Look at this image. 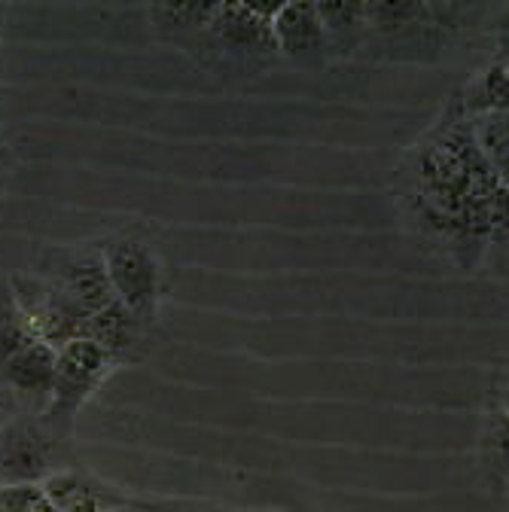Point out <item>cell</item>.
Returning <instances> with one entry per match:
<instances>
[{
	"instance_id": "cell-1",
	"label": "cell",
	"mask_w": 509,
	"mask_h": 512,
	"mask_svg": "<svg viewBox=\"0 0 509 512\" xmlns=\"http://www.w3.org/2000/svg\"><path fill=\"white\" fill-rule=\"evenodd\" d=\"M409 199L433 232L452 244H479L506 238L509 232V189L482 159L467 110H452L415 147L409 159Z\"/></svg>"
},
{
	"instance_id": "cell-2",
	"label": "cell",
	"mask_w": 509,
	"mask_h": 512,
	"mask_svg": "<svg viewBox=\"0 0 509 512\" xmlns=\"http://www.w3.org/2000/svg\"><path fill=\"white\" fill-rule=\"evenodd\" d=\"M275 7H247V4H217L205 34L189 49L199 55L205 49L208 64L223 61L232 71H263L278 58L272 37Z\"/></svg>"
},
{
	"instance_id": "cell-3",
	"label": "cell",
	"mask_w": 509,
	"mask_h": 512,
	"mask_svg": "<svg viewBox=\"0 0 509 512\" xmlns=\"http://www.w3.org/2000/svg\"><path fill=\"white\" fill-rule=\"evenodd\" d=\"M119 363L92 339H74L58 348L55 384L43 415H37L58 436L68 433L80 409L95 397V391L113 375Z\"/></svg>"
},
{
	"instance_id": "cell-4",
	"label": "cell",
	"mask_w": 509,
	"mask_h": 512,
	"mask_svg": "<svg viewBox=\"0 0 509 512\" xmlns=\"http://www.w3.org/2000/svg\"><path fill=\"white\" fill-rule=\"evenodd\" d=\"M104 272L113 290V299L135 314L141 324H153L159 314L162 290H165V269L162 260L135 238H113L101 244Z\"/></svg>"
},
{
	"instance_id": "cell-5",
	"label": "cell",
	"mask_w": 509,
	"mask_h": 512,
	"mask_svg": "<svg viewBox=\"0 0 509 512\" xmlns=\"http://www.w3.org/2000/svg\"><path fill=\"white\" fill-rule=\"evenodd\" d=\"M58 433L37 415L10 418L0 427V485H40L52 476Z\"/></svg>"
},
{
	"instance_id": "cell-6",
	"label": "cell",
	"mask_w": 509,
	"mask_h": 512,
	"mask_svg": "<svg viewBox=\"0 0 509 512\" xmlns=\"http://www.w3.org/2000/svg\"><path fill=\"white\" fill-rule=\"evenodd\" d=\"M55 363H58V348L43 339H31L0 366V384L13 397V403H22L34 415H43L52 397Z\"/></svg>"
},
{
	"instance_id": "cell-7",
	"label": "cell",
	"mask_w": 509,
	"mask_h": 512,
	"mask_svg": "<svg viewBox=\"0 0 509 512\" xmlns=\"http://www.w3.org/2000/svg\"><path fill=\"white\" fill-rule=\"evenodd\" d=\"M272 37L278 58H287L299 68H317L330 58V37L324 31L317 4H278L272 16Z\"/></svg>"
},
{
	"instance_id": "cell-8",
	"label": "cell",
	"mask_w": 509,
	"mask_h": 512,
	"mask_svg": "<svg viewBox=\"0 0 509 512\" xmlns=\"http://www.w3.org/2000/svg\"><path fill=\"white\" fill-rule=\"evenodd\" d=\"M61 290H65L89 317L104 311L113 299L107 272H104V260H101V247L95 250H74L61 256L58 269L49 275Z\"/></svg>"
},
{
	"instance_id": "cell-9",
	"label": "cell",
	"mask_w": 509,
	"mask_h": 512,
	"mask_svg": "<svg viewBox=\"0 0 509 512\" xmlns=\"http://www.w3.org/2000/svg\"><path fill=\"white\" fill-rule=\"evenodd\" d=\"M86 339L98 342L122 366L141 357V348L147 342V324H141V320L125 311L119 302H110L104 311L92 314Z\"/></svg>"
},
{
	"instance_id": "cell-10",
	"label": "cell",
	"mask_w": 509,
	"mask_h": 512,
	"mask_svg": "<svg viewBox=\"0 0 509 512\" xmlns=\"http://www.w3.org/2000/svg\"><path fill=\"white\" fill-rule=\"evenodd\" d=\"M217 4H159L150 7V25L162 43L183 46L186 52L205 34Z\"/></svg>"
},
{
	"instance_id": "cell-11",
	"label": "cell",
	"mask_w": 509,
	"mask_h": 512,
	"mask_svg": "<svg viewBox=\"0 0 509 512\" xmlns=\"http://www.w3.org/2000/svg\"><path fill=\"white\" fill-rule=\"evenodd\" d=\"M467 119L482 159L497 174V180L509 189V110L467 113Z\"/></svg>"
},
{
	"instance_id": "cell-12",
	"label": "cell",
	"mask_w": 509,
	"mask_h": 512,
	"mask_svg": "<svg viewBox=\"0 0 509 512\" xmlns=\"http://www.w3.org/2000/svg\"><path fill=\"white\" fill-rule=\"evenodd\" d=\"M324 31L330 37V49H354L366 40L363 4H317Z\"/></svg>"
},
{
	"instance_id": "cell-13",
	"label": "cell",
	"mask_w": 509,
	"mask_h": 512,
	"mask_svg": "<svg viewBox=\"0 0 509 512\" xmlns=\"http://www.w3.org/2000/svg\"><path fill=\"white\" fill-rule=\"evenodd\" d=\"M461 107H464L467 113L509 110V64H491L488 71H482V74L470 83V89H467Z\"/></svg>"
},
{
	"instance_id": "cell-14",
	"label": "cell",
	"mask_w": 509,
	"mask_h": 512,
	"mask_svg": "<svg viewBox=\"0 0 509 512\" xmlns=\"http://www.w3.org/2000/svg\"><path fill=\"white\" fill-rule=\"evenodd\" d=\"M34 336L28 317L22 314L16 296L10 287L0 290V366H4L22 345H28Z\"/></svg>"
},
{
	"instance_id": "cell-15",
	"label": "cell",
	"mask_w": 509,
	"mask_h": 512,
	"mask_svg": "<svg viewBox=\"0 0 509 512\" xmlns=\"http://www.w3.org/2000/svg\"><path fill=\"white\" fill-rule=\"evenodd\" d=\"M488 448H491L494 464L509 476V415H503V412H494V415H491Z\"/></svg>"
},
{
	"instance_id": "cell-16",
	"label": "cell",
	"mask_w": 509,
	"mask_h": 512,
	"mask_svg": "<svg viewBox=\"0 0 509 512\" xmlns=\"http://www.w3.org/2000/svg\"><path fill=\"white\" fill-rule=\"evenodd\" d=\"M494 37V61L491 64H509V7L500 10V16L491 25Z\"/></svg>"
},
{
	"instance_id": "cell-17",
	"label": "cell",
	"mask_w": 509,
	"mask_h": 512,
	"mask_svg": "<svg viewBox=\"0 0 509 512\" xmlns=\"http://www.w3.org/2000/svg\"><path fill=\"white\" fill-rule=\"evenodd\" d=\"M13 409H16V403H13V397L4 391V384H0V427H4L10 418H13Z\"/></svg>"
},
{
	"instance_id": "cell-18",
	"label": "cell",
	"mask_w": 509,
	"mask_h": 512,
	"mask_svg": "<svg viewBox=\"0 0 509 512\" xmlns=\"http://www.w3.org/2000/svg\"><path fill=\"white\" fill-rule=\"evenodd\" d=\"M500 412H503V415H509V384L500 391Z\"/></svg>"
},
{
	"instance_id": "cell-19",
	"label": "cell",
	"mask_w": 509,
	"mask_h": 512,
	"mask_svg": "<svg viewBox=\"0 0 509 512\" xmlns=\"http://www.w3.org/2000/svg\"><path fill=\"white\" fill-rule=\"evenodd\" d=\"M503 241H506V244H509V232H506V238H503Z\"/></svg>"
}]
</instances>
